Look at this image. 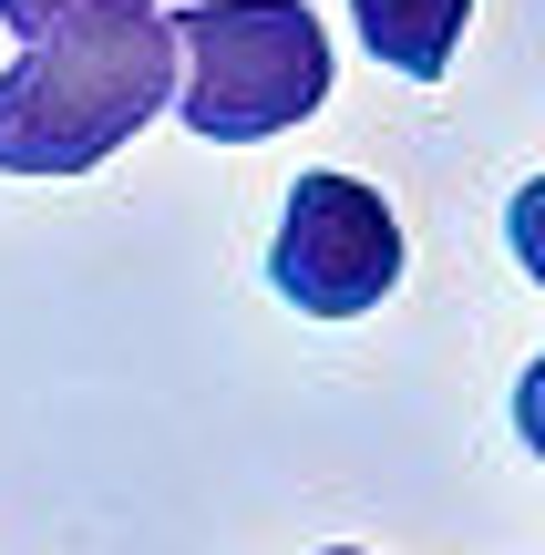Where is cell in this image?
I'll return each mask as SVG.
<instances>
[{
  "instance_id": "obj_1",
  "label": "cell",
  "mask_w": 545,
  "mask_h": 555,
  "mask_svg": "<svg viewBox=\"0 0 545 555\" xmlns=\"http://www.w3.org/2000/svg\"><path fill=\"white\" fill-rule=\"evenodd\" d=\"M176 103V31L155 0H73L0 73V176H93Z\"/></svg>"
},
{
  "instance_id": "obj_2",
  "label": "cell",
  "mask_w": 545,
  "mask_h": 555,
  "mask_svg": "<svg viewBox=\"0 0 545 555\" xmlns=\"http://www.w3.org/2000/svg\"><path fill=\"white\" fill-rule=\"evenodd\" d=\"M176 31V103L165 114L206 144H268L329 103V31L309 0H185Z\"/></svg>"
},
{
  "instance_id": "obj_3",
  "label": "cell",
  "mask_w": 545,
  "mask_h": 555,
  "mask_svg": "<svg viewBox=\"0 0 545 555\" xmlns=\"http://www.w3.org/2000/svg\"><path fill=\"white\" fill-rule=\"evenodd\" d=\"M268 288L299 319H371L402 288V217L381 206V185L340 176V165L288 185L278 247H268Z\"/></svg>"
},
{
  "instance_id": "obj_4",
  "label": "cell",
  "mask_w": 545,
  "mask_h": 555,
  "mask_svg": "<svg viewBox=\"0 0 545 555\" xmlns=\"http://www.w3.org/2000/svg\"><path fill=\"white\" fill-rule=\"evenodd\" d=\"M464 21H473V0H350V31L402 82H443L453 52H464Z\"/></svg>"
},
{
  "instance_id": "obj_5",
  "label": "cell",
  "mask_w": 545,
  "mask_h": 555,
  "mask_svg": "<svg viewBox=\"0 0 545 555\" xmlns=\"http://www.w3.org/2000/svg\"><path fill=\"white\" fill-rule=\"evenodd\" d=\"M505 247H515V268L545 288V176L515 185V206H505Z\"/></svg>"
},
{
  "instance_id": "obj_6",
  "label": "cell",
  "mask_w": 545,
  "mask_h": 555,
  "mask_svg": "<svg viewBox=\"0 0 545 555\" xmlns=\"http://www.w3.org/2000/svg\"><path fill=\"white\" fill-rule=\"evenodd\" d=\"M515 442L545 463V360H525V380H515Z\"/></svg>"
},
{
  "instance_id": "obj_7",
  "label": "cell",
  "mask_w": 545,
  "mask_h": 555,
  "mask_svg": "<svg viewBox=\"0 0 545 555\" xmlns=\"http://www.w3.org/2000/svg\"><path fill=\"white\" fill-rule=\"evenodd\" d=\"M52 11H73V0H0V21H11V31H41Z\"/></svg>"
},
{
  "instance_id": "obj_8",
  "label": "cell",
  "mask_w": 545,
  "mask_h": 555,
  "mask_svg": "<svg viewBox=\"0 0 545 555\" xmlns=\"http://www.w3.org/2000/svg\"><path fill=\"white\" fill-rule=\"evenodd\" d=\"M320 555H361V545H320Z\"/></svg>"
}]
</instances>
